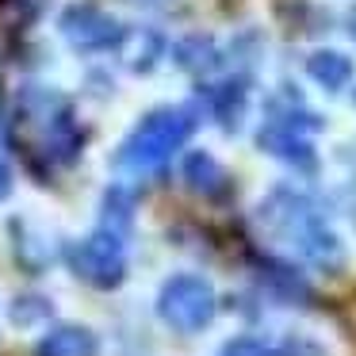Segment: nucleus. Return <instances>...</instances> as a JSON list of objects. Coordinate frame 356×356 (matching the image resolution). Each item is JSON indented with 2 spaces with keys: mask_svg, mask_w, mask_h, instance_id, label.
I'll use <instances>...</instances> for the list:
<instances>
[{
  "mask_svg": "<svg viewBox=\"0 0 356 356\" xmlns=\"http://www.w3.org/2000/svg\"><path fill=\"white\" fill-rule=\"evenodd\" d=\"M222 356H284V353H276L272 345H264L257 337H234L222 345Z\"/></svg>",
  "mask_w": 356,
  "mask_h": 356,
  "instance_id": "nucleus-15",
  "label": "nucleus"
},
{
  "mask_svg": "<svg viewBox=\"0 0 356 356\" xmlns=\"http://www.w3.org/2000/svg\"><path fill=\"white\" fill-rule=\"evenodd\" d=\"M257 146H261L264 154H272L276 161L299 165V169H314L318 165L314 142L302 131H291V127H284V123H264L261 131H257Z\"/></svg>",
  "mask_w": 356,
  "mask_h": 356,
  "instance_id": "nucleus-7",
  "label": "nucleus"
},
{
  "mask_svg": "<svg viewBox=\"0 0 356 356\" xmlns=\"http://www.w3.org/2000/svg\"><path fill=\"white\" fill-rule=\"evenodd\" d=\"M200 100H203V108L222 123V131H238L241 115H245L249 92H245V81L241 77H230V81H222V85L200 88Z\"/></svg>",
  "mask_w": 356,
  "mask_h": 356,
  "instance_id": "nucleus-9",
  "label": "nucleus"
},
{
  "mask_svg": "<svg viewBox=\"0 0 356 356\" xmlns=\"http://www.w3.org/2000/svg\"><path fill=\"white\" fill-rule=\"evenodd\" d=\"M31 356H100V337L88 325H77V322L54 325L50 333L39 337Z\"/></svg>",
  "mask_w": 356,
  "mask_h": 356,
  "instance_id": "nucleus-8",
  "label": "nucleus"
},
{
  "mask_svg": "<svg viewBox=\"0 0 356 356\" xmlns=\"http://www.w3.org/2000/svg\"><path fill=\"white\" fill-rule=\"evenodd\" d=\"M131 226H134V195L123 184H111L104 192V203H100V230H108V234L127 241Z\"/></svg>",
  "mask_w": 356,
  "mask_h": 356,
  "instance_id": "nucleus-12",
  "label": "nucleus"
},
{
  "mask_svg": "<svg viewBox=\"0 0 356 356\" xmlns=\"http://www.w3.org/2000/svg\"><path fill=\"white\" fill-rule=\"evenodd\" d=\"M203 108L200 104H177V108H154L149 115L138 119L131 134L123 138L115 154V165L123 172L134 177H149V172H161L172 161L177 149H184V142L200 131Z\"/></svg>",
  "mask_w": 356,
  "mask_h": 356,
  "instance_id": "nucleus-2",
  "label": "nucleus"
},
{
  "mask_svg": "<svg viewBox=\"0 0 356 356\" xmlns=\"http://www.w3.org/2000/svg\"><path fill=\"white\" fill-rule=\"evenodd\" d=\"M8 192H12V169H8V161L0 157V200H8Z\"/></svg>",
  "mask_w": 356,
  "mask_h": 356,
  "instance_id": "nucleus-16",
  "label": "nucleus"
},
{
  "mask_svg": "<svg viewBox=\"0 0 356 356\" xmlns=\"http://www.w3.org/2000/svg\"><path fill=\"white\" fill-rule=\"evenodd\" d=\"M172 62L192 77H207L222 65V50L211 35H184L180 42H172Z\"/></svg>",
  "mask_w": 356,
  "mask_h": 356,
  "instance_id": "nucleus-10",
  "label": "nucleus"
},
{
  "mask_svg": "<svg viewBox=\"0 0 356 356\" xmlns=\"http://www.w3.org/2000/svg\"><path fill=\"white\" fill-rule=\"evenodd\" d=\"M50 299H42V295H19L16 302H12V322L16 325H31V322H42V318H50Z\"/></svg>",
  "mask_w": 356,
  "mask_h": 356,
  "instance_id": "nucleus-14",
  "label": "nucleus"
},
{
  "mask_svg": "<svg viewBox=\"0 0 356 356\" xmlns=\"http://www.w3.org/2000/svg\"><path fill=\"white\" fill-rule=\"evenodd\" d=\"M353 100H356V88H353Z\"/></svg>",
  "mask_w": 356,
  "mask_h": 356,
  "instance_id": "nucleus-17",
  "label": "nucleus"
},
{
  "mask_svg": "<svg viewBox=\"0 0 356 356\" xmlns=\"http://www.w3.org/2000/svg\"><path fill=\"white\" fill-rule=\"evenodd\" d=\"M264 272H268V287L272 291H280L284 299H299V302H307L310 299V287H307V280L299 276V272L291 268V264H284V261H264Z\"/></svg>",
  "mask_w": 356,
  "mask_h": 356,
  "instance_id": "nucleus-13",
  "label": "nucleus"
},
{
  "mask_svg": "<svg viewBox=\"0 0 356 356\" xmlns=\"http://www.w3.org/2000/svg\"><path fill=\"white\" fill-rule=\"evenodd\" d=\"M218 314V291L207 276L177 272L157 291V318L177 333H203Z\"/></svg>",
  "mask_w": 356,
  "mask_h": 356,
  "instance_id": "nucleus-3",
  "label": "nucleus"
},
{
  "mask_svg": "<svg viewBox=\"0 0 356 356\" xmlns=\"http://www.w3.org/2000/svg\"><path fill=\"white\" fill-rule=\"evenodd\" d=\"M180 172H184V184L211 203H222L234 195L230 169H226L215 154H207V149H188L184 161H180Z\"/></svg>",
  "mask_w": 356,
  "mask_h": 356,
  "instance_id": "nucleus-6",
  "label": "nucleus"
},
{
  "mask_svg": "<svg viewBox=\"0 0 356 356\" xmlns=\"http://www.w3.org/2000/svg\"><path fill=\"white\" fill-rule=\"evenodd\" d=\"M257 218H261V226L272 238L295 245L314 268L337 272L345 264V241L325 222V215L318 211V203L310 195L295 192V188H276L257 207Z\"/></svg>",
  "mask_w": 356,
  "mask_h": 356,
  "instance_id": "nucleus-1",
  "label": "nucleus"
},
{
  "mask_svg": "<svg viewBox=\"0 0 356 356\" xmlns=\"http://www.w3.org/2000/svg\"><path fill=\"white\" fill-rule=\"evenodd\" d=\"M58 31L81 54H108V50H119L127 42V27L96 4H70L58 16Z\"/></svg>",
  "mask_w": 356,
  "mask_h": 356,
  "instance_id": "nucleus-5",
  "label": "nucleus"
},
{
  "mask_svg": "<svg viewBox=\"0 0 356 356\" xmlns=\"http://www.w3.org/2000/svg\"><path fill=\"white\" fill-rule=\"evenodd\" d=\"M65 264L88 287L111 291V287H119L127 280V245H123V238H115V234L96 226L88 238L65 245Z\"/></svg>",
  "mask_w": 356,
  "mask_h": 356,
  "instance_id": "nucleus-4",
  "label": "nucleus"
},
{
  "mask_svg": "<svg viewBox=\"0 0 356 356\" xmlns=\"http://www.w3.org/2000/svg\"><path fill=\"white\" fill-rule=\"evenodd\" d=\"M307 77L318 88H325V92H345L353 85V58L345 50H330V47L314 50L307 58Z\"/></svg>",
  "mask_w": 356,
  "mask_h": 356,
  "instance_id": "nucleus-11",
  "label": "nucleus"
}]
</instances>
